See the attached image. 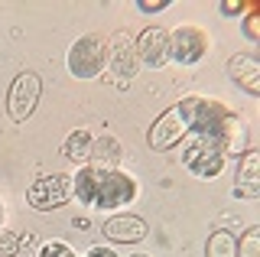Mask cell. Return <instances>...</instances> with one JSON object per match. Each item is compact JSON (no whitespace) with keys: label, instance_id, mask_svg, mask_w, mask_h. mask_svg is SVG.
Returning a JSON list of instances; mask_svg holds the SVG:
<instances>
[{"label":"cell","instance_id":"6da1fadb","mask_svg":"<svg viewBox=\"0 0 260 257\" xmlns=\"http://www.w3.org/2000/svg\"><path fill=\"white\" fill-rule=\"evenodd\" d=\"M72 179H75V199L88 208H120L137 199V179L120 170L88 163Z\"/></svg>","mask_w":260,"mask_h":257},{"label":"cell","instance_id":"7a4b0ae2","mask_svg":"<svg viewBox=\"0 0 260 257\" xmlns=\"http://www.w3.org/2000/svg\"><path fill=\"white\" fill-rule=\"evenodd\" d=\"M179 108H182L185 120H189V134H195V137H208V140L221 137L224 124L234 114V111H228L221 101L202 98V94H189V98H182Z\"/></svg>","mask_w":260,"mask_h":257},{"label":"cell","instance_id":"3957f363","mask_svg":"<svg viewBox=\"0 0 260 257\" xmlns=\"http://www.w3.org/2000/svg\"><path fill=\"white\" fill-rule=\"evenodd\" d=\"M69 199H75V179H72L69 173L39 176V179L26 189V202L36 208V212H52V208H62Z\"/></svg>","mask_w":260,"mask_h":257},{"label":"cell","instance_id":"277c9868","mask_svg":"<svg viewBox=\"0 0 260 257\" xmlns=\"http://www.w3.org/2000/svg\"><path fill=\"white\" fill-rule=\"evenodd\" d=\"M104 66H108V39L101 33L81 36L69 49V72L75 78H94Z\"/></svg>","mask_w":260,"mask_h":257},{"label":"cell","instance_id":"5b68a950","mask_svg":"<svg viewBox=\"0 0 260 257\" xmlns=\"http://www.w3.org/2000/svg\"><path fill=\"white\" fill-rule=\"evenodd\" d=\"M39 94H43V78H39L36 72L26 69L13 78L10 91H7V114H10L13 124H26L29 114L39 104Z\"/></svg>","mask_w":260,"mask_h":257},{"label":"cell","instance_id":"8992f818","mask_svg":"<svg viewBox=\"0 0 260 257\" xmlns=\"http://www.w3.org/2000/svg\"><path fill=\"white\" fill-rule=\"evenodd\" d=\"M211 39L202 26H192V23H182L169 33V59L179 62V66H195V62L205 59Z\"/></svg>","mask_w":260,"mask_h":257},{"label":"cell","instance_id":"52a82bcc","mask_svg":"<svg viewBox=\"0 0 260 257\" xmlns=\"http://www.w3.org/2000/svg\"><path fill=\"white\" fill-rule=\"evenodd\" d=\"M185 134H189V120H185L182 108H179V101H176L173 108H166L156 120H153L150 134H146V143H150L156 153H162V150H173L176 143H182Z\"/></svg>","mask_w":260,"mask_h":257},{"label":"cell","instance_id":"ba28073f","mask_svg":"<svg viewBox=\"0 0 260 257\" xmlns=\"http://www.w3.org/2000/svg\"><path fill=\"white\" fill-rule=\"evenodd\" d=\"M182 163L199 176V179H215L224 166V153L218 147V140H208V137H195L182 153Z\"/></svg>","mask_w":260,"mask_h":257},{"label":"cell","instance_id":"9c48e42d","mask_svg":"<svg viewBox=\"0 0 260 257\" xmlns=\"http://www.w3.org/2000/svg\"><path fill=\"white\" fill-rule=\"evenodd\" d=\"M134 49H137V59H140V66L146 69H162L169 59V33L159 26H146L140 36L134 39Z\"/></svg>","mask_w":260,"mask_h":257},{"label":"cell","instance_id":"30bf717a","mask_svg":"<svg viewBox=\"0 0 260 257\" xmlns=\"http://www.w3.org/2000/svg\"><path fill=\"white\" fill-rule=\"evenodd\" d=\"M108 69H111V75H117V78H134L137 69H140L134 39H130V33H124V29L108 39Z\"/></svg>","mask_w":260,"mask_h":257},{"label":"cell","instance_id":"8fae6325","mask_svg":"<svg viewBox=\"0 0 260 257\" xmlns=\"http://www.w3.org/2000/svg\"><path fill=\"white\" fill-rule=\"evenodd\" d=\"M101 231L114 244H140L150 235V228H146V221L140 215H114V218H108L101 224Z\"/></svg>","mask_w":260,"mask_h":257},{"label":"cell","instance_id":"7c38bea8","mask_svg":"<svg viewBox=\"0 0 260 257\" xmlns=\"http://www.w3.org/2000/svg\"><path fill=\"white\" fill-rule=\"evenodd\" d=\"M228 78L238 82L247 94H260V62L250 52H238L228 59Z\"/></svg>","mask_w":260,"mask_h":257},{"label":"cell","instance_id":"4fadbf2b","mask_svg":"<svg viewBox=\"0 0 260 257\" xmlns=\"http://www.w3.org/2000/svg\"><path fill=\"white\" fill-rule=\"evenodd\" d=\"M234 196H244V199H257L260 196V153L257 150H244L241 153Z\"/></svg>","mask_w":260,"mask_h":257},{"label":"cell","instance_id":"5bb4252c","mask_svg":"<svg viewBox=\"0 0 260 257\" xmlns=\"http://www.w3.org/2000/svg\"><path fill=\"white\" fill-rule=\"evenodd\" d=\"M120 156H124V147H120V140L114 137V134H101V137L91 140V153H88V159H91L94 166H108V170H117Z\"/></svg>","mask_w":260,"mask_h":257},{"label":"cell","instance_id":"9a60e30c","mask_svg":"<svg viewBox=\"0 0 260 257\" xmlns=\"http://www.w3.org/2000/svg\"><path fill=\"white\" fill-rule=\"evenodd\" d=\"M218 147H221L224 156H241L244 150H250L247 147V127H244V120L238 114H231V120L224 124L221 137H218Z\"/></svg>","mask_w":260,"mask_h":257},{"label":"cell","instance_id":"2e32d148","mask_svg":"<svg viewBox=\"0 0 260 257\" xmlns=\"http://www.w3.org/2000/svg\"><path fill=\"white\" fill-rule=\"evenodd\" d=\"M91 131H85V127H78V131H72L69 137H65L62 143V153L72 159V163H81V159H88V153H91Z\"/></svg>","mask_w":260,"mask_h":257},{"label":"cell","instance_id":"e0dca14e","mask_svg":"<svg viewBox=\"0 0 260 257\" xmlns=\"http://www.w3.org/2000/svg\"><path fill=\"white\" fill-rule=\"evenodd\" d=\"M205 257H238V238H234V231H228V228L211 231L208 244H205Z\"/></svg>","mask_w":260,"mask_h":257},{"label":"cell","instance_id":"ac0fdd59","mask_svg":"<svg viewBox=\"0 0 260 257\" xmlns=\"http://www.w3.org/2000/svg\"><path fill=\"white\" fill-rule=\"evenodd\" d=\"M238 257H260V228H247L238 238Z\"/></svg>","mask_w":260,"mask_h":257},{"label":"cell","instance_id":"d6986e66","mask_svg":"<svg viewBox=\"0 0 260 257\" xmlns=\"http://www.w3.org/2000/svg\"><path fill=\"white\" fill-rule=\"evenodd\" d=\"M39 257H78V254L72 251L65 241H46L43 251H39Z\"/></svg>","mask_w":260,"mask_h":257},{"label":"cell","instance_id":"ffe728a7","mask_svg":"<svg viewBox=\"0 0 260 257\" xmlns=\"http://www.w3.org/2000/svg\"><path fill=\"white\" fill-rule=\"evenodd\" d=\"M16 251H20V238L0 228V257H16Z\"/></svg>","mask_w":260,"mask_h":257},{"label":"cell","instance_id":"44dd1931","mask_svg":"<svg viewBox=\"0 0 260 257\" xmlns=\"http://www.w3.org/2000/svg\"><path fill=\"white\" fill-rule=\"evenodd\" d=\"M137 7H140L143 13H156V10H166L169 4H166V0H140Z\"/></svg>","mask_w":260,"mask_h":257},{"label":"cell","instance_id":"7402d4cb","mask_svg":"<svg viewBox=\"0 0 260 257\" xmlns=\"http://www.w3.org/2000/svg\"><path fill=\"white\" fill-rule=\"evenodd\" d=\"M88 257H117L111 251V247H104V244H98V247H91V251H88Z\"/></svg>","mask_w":260,"mask_h":257},{"label":"cell","instance_id":"603a6c76","mask_svg":"<svg viewBox=\"0 0 260 257\" xmlns=\"http://www.w3.org/2000/svg\"><path fill=\"white\" fill-rule=\"evenodd\" d=\"M244 33H247L250 39H257V17H247V20H244Z\"/></svg>","mask_w":260,"mask_h":257},{"label":"cell","instance_id":"cb8c5ba5","mask_svg":"<svg viewBox=\"0 0 260 257\" xmlns=\"http://www.w3.org/2000/svg\"><path fill=\"white\" fill-rule=\"evenodd\" d=\"M238 10H241L238 0H228V4H221V13H238Z\"/></svg>","mask_w":260,"mask_h":257},{"label":"cell","instance_id":"d4e9b609","mask_svg":"<svg viewBox=\"0 0 260 257\" xmlns=\"http://www.w3.org/2000/svg\"><path fill=\"white\" fill-rule=\"evenodd\" d=\"M0 224H4V202H0Z\"/></svg>","mask_w":260,"mask_h":257},{"label":"cell","instance_id":"484cf974","mask_svg":"<svg viewBox=\"0 0 260 257\" xmlns=\"http://www.w3.org/2000/svg\"><path fill=\"white\" fill-rule=\"evenodd\" d=\"M134 257H150V254H134Z\"/></svg>","mask_w":260,"mask_h":257}]
</instances>
